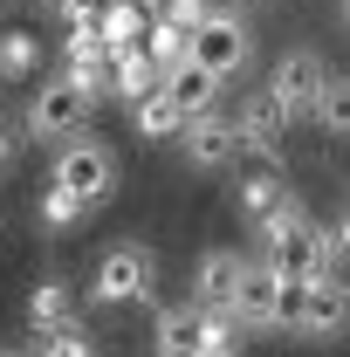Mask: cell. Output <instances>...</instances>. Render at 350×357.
Masks as SVG:
<instances>
[{
    "instance_id": "obj_1",
    "label": "cell",
    "mask_w": 350,
    "mask_h": 357,
    "mask_svg": "<svg viewBox=\"0 0 350 357\" xmlns=\"http://www.w3.org/2000/svg\"><path fill=\"white\" fill-rule=\"evenodd\" d=\"M261 261H275L282 275H303V282H316V275H330V261H337V241H330V227H316L303 213V199L282 213V220L261 234Z\"/></svg>"
},
{
    "instance_id": "obj_2",
    "label": "cell",
    "mask_w": 350,
    "mask_h": 357,
    "mask_svg": "<svg viewBox=\"0 0 350 357\" xmlns=\"http://www.w3.org/2000/svg\"><path fill=\"white\" fill-rule=\"evenodd\" d=\"M234 330H241V316H227V310L172 303V310H158V323H151V351L158 357H199V351L234 344Z\"/></svg>"
},
{
    "instance_id": "obj_3",
    "label": "cell",
    "mask_w": 350,
    "mask_h": 357,
    "mask_svg": "<svg viewBox=\"0 0 350 357\" xmlns=\"http://www.w3.org/2000/svg\"><path fill=\"white\" fill-rule=\"evenodd\" d=\"M268 96L289 110V124H323V96H330V69H323V55H316V48H289V55L275 62Z\"/></svg>"
},
{
    "instance_id": "obj_4",
    "label": "cell",
    "mask_w": 350,
    "mask_h": 357,
    "mask_svg": "<svg viewBox=\"0 0 350 357\" xmlns=\"http://www.w3.org/2000/svg\"><path fill=\"white\" fill-rule=\"evenodd\" d=\"M55 185H69L83 206H103L110 192H117V151L110 144H96V137H69V144H55Z\"/></svg>"
},
{
    "instance_id": "obj_5",
    "label": "cell",
    "mask_w": 350,
    "mask_h": 357,
    "mask_svg": "<svg viewBox=\"0 0 350 357\" xmlns=\"http://www.w3.org/2000/svg\"><path fill=\"white\" fill-rule=\"evenodd\" d=\"M158 289V255L151 248H137V241H124V248H110L103 261H96V275H89V296L96 303H144Z\"/></svg>"
},
{
    "instance_id": "obj_6",
    "label": "cell",
    "mask_w": 350,
    "mask_h": 357,
    "mask_svg": "<svg viewBox=\"0 0 350 357\" xmlns=\"http://www.w3.org/2000/svg\"><path fill=\"white\" fill-rule=\"evenodd\" d=\"M89 110H96V96H89L76 76H62V83H48L35 96V110H28V131L42 137V144H69V137L89 131Z\"/></svg>"
},
{
    "instance_id": "obj_7",
    "label": "cell",
    "mask_w": 350,
    "mask_h": 357,
    "mask_svg": "<svg viewBox=\"0 0 350 357\" xmlns=\"http://www.w3.org/2000/svg\"><path fill=\"white\" fill-rule=\"evenodd\" d=\"M185 158L199 165V172H220V165H234V151H241V117H227V110H199V117H185Z\"/></svg>"
},
{
    "instance_id": "obj_8",
    "label": "cell",
    "mask_w": 350,
    "mask_h": 357,
    "mask_svg": "<svg viewBox=\"0 0 350 357\" xmlns=\"http://www.w3.org/2000/svg\"><path fill=\"white\" fill-rule=\"evenodd\" d=\"M241 282H248V261L234 248H206L199 255V275H192V303L199 310H241Z\"/></svg>"
},
{
    "instance_id": "obj_9",
    "label": "cell",
    "mask_w": 350,
    "mask_h": 357,
    "mask_svg": "<svg viewBox=\"0 0 350 357\" xmlns=\"http://www.w3.org/2000/svg\"><path fill=\"white\" fill-rule=\"evenodd\" d=\"M282 289H289V275L275 261H248V282H241V323L248 330H282Z\"/></svg>"
},
{
    "instance_id": "obj_10",
    "label": "cell",
    "mask_w": 350,
    "mask_h": 357,
    "mask_svg": "<svg viewBox=\"0 0 350 357\" xmlns=\"http://www.w3.org/2000/svg\"><path fill=\"white\" fill-rule=\"evenodd\" d=\"M344 330H350V282L316 275V282H309V303H303V337L330 344V337H344Z\"/></svg>"
},
{
    "instance_id": "obj_11",
    "label": "cell",
    "mask_w": 350,
    "mask_h": 357,
    "mask_svg": "<svg viewBox=\"0 0 350 357\" xmlns=\"http://www.w3.org/2000/svg\"><path fill=\"white\" fill-rule=\"evenodd\" d=\"M192 55H199L206 69H220V76H234V69L248 62V28H241L234 14H206V21L192 28Z\"/></svg>"
},
{
    "instance_id": "obj_12",
    "label": "cell",
    "mask_w": 350,
    "mask_h": 357,
    "mask_svg": "<svg viewBox=\"0 0 350 357\" xmlns=\"http://www.w3.org/2000/svg\"><path fill=\"white\" fill-rule=\"evenodd\" d=\"M234 117H241V151H254V158L275 165V158H282V137H289V110H282L275 96H248Z\"/></svg>"
},
{
    "instance_id": "obj_13",
    "label": "cell",
    "mask_w": 350,
    "mask_h": 357,
    "mask_svg": "<svg viewBox=\"0 0 350 357\" xmlns=\"http://www.w3.org/2000/svg\"><path fill=\"white\" fill-rule=\"evenodd\" d=\"M220 83H227V76H220V69H206L199 55H185V62H172V69H165V89L185 103V117L213 110V103H220Z\"/></svg>"
},
{
    "instance_id": "obj_14",
    "label": "cell",
    "mask_w": 350,
    "mask_h": 357,
    "mask_svg": "<svg viewBox=\"0 0 350 357\" xmlns=\"http://www.w3.org/2000/svg\"><path fill=\"white\" fill-rule=\"evenodd\" d=\"M110 69H117V96H144V89H158L165 83V62L151 55L144 42H124V48H110Z\"/></svg>"
},
{
    "instance_id": "obj_15",
    "label": "cell",
    "mask_w": 350,
    "mask_h": 357,
    "mask_svg": "<svg viewBox=\"0 0 350 357\" xmlns=\"http://www.w3.org/2000/svg\"><path fill=\"white\" fill-rule=\"evenodd\" d=\"M289 206H296V192H289V185H282L275 172H261V178H248V185H241V220H248V227H261V234L282 220Z\"/></svg>"
},
{
    "instance_id": "obj_16",
    "label": "cell",
    "mask_w": 350,
    "mask_h": 357,
    "mask_svg": "<svg viewBox=\"0 0 350 357\" xmlns=\"http://www.w3.org/2000/svg\"><path fill=\"white\" fill-rule=\"evenodd\" d=\"M178 131H185V103H178L165 83L144 89V96H137V137H178Z\"/></svg>"
},
{
    "instance_id": "obj_17",
    "label": "cell",
    "mask_w": 350,
    "mask_h": 357,
    "mask_svg": "<svg viewBox=\"0 0 350 357\" xmlns=\"http://www.w3.org/2000/svg\"><path fill=\"white\" fill-rule=\"evenodd\" d=\"M151 21H158V14H151L144 0H110V7H103V21H96V35H103L110 48H124V42H144V35H151Z\"/></svg>"
},
{
    "instance_id": "obj_18",
    "label": "cell",
    "mask_w": 350,
    "mask_h": 357,
    "mask_svg": "<svg viewBox=\"0 0 350 357\" xmlns=\"http://www.w3.org/2000/svg\"><path fill=\"white\" fill-rule=\"evenodd\" d=\"M62 323H76V303H69V289H62V282H42V289H35V303H28V330L42 337V330H62Z\"/></svg>"
},
{
    "instance_id": "obj_19",
    "label": "cell",
    "mask_w": 350,
    "mask_h": 357,
    "mask_svg": "<svg viewBox=\"0 0 350 357\" xmlns=\"http://www.w3.org/2000/svg\"><path fill=\"white\" fill-rule=\"evenodd\" d=\"M83 213H89L83 199H76L69 185H55V178H48V192H42V227H55V234H62V227H76Z\"/></svg>"
},
{
    "instance_id": "obj_20",
    "label": "cell",
    "mask_w": 350,
    "mask_h": 357,
    "mask_svg": "<svg viewBox=\"0 0 350 357\" xmlns=\"http://www.w3.org/2000/svg\"><path fill=\"white\" fill-rule=\"evenodd\" d=\"M35 357H96V344H89L83 323H62V330H42V351Z\"/></svg>"
},
{
    "instance_id": "obj_21",
    "label": "cell",
    "mask_w": 350,
    "mask_h": 357,
    "mask_svg": "<svg viewBox=\"0 0 350 357\" xmlns=\"http://www.w3.org/2000/svg\"><path fill=\"white\" fill-rule=\"evenodd\" d=\"M35 55H42L35 35H21V28H14V35H0V76H28V69H35Z\"/></svg>"
},
{
    "instance_id": "obj_22",
    "label": "cell",
    "mask_w": 350,
    "mask_h": 357,
    "mask_svg": "<svg viewBox=\"0 0 350 357\" xmlns=\"http://www.w3.org/2000/svg\"><path fill=\"white\" fill-rule=\"evenodd\" d=\"M323 131L350 137V83H337V76H330V96H323Z\"/></svg>"
},
{
    "instance_id": "obj_23",
    "label": "cell",
    "mask_w": 350,
    "mask_h": 357,
    "mask_svg": "<svg viewBox=\"0 0 350 357\" xmlns=\"http://www.w3.org/2000/svg\"><path fill=\"white\" fill-rule=\"evenodd\" d=\"M330 241H337V255H350V206L337 213V220H330Z\"/></svg>"
},
{
    "instance_id": "obj_24",
    "label": "cell",
    "mask_w": 350,
    "mask_h": 357,
    "mask_svg": "<svg viewBox=\"0 0 350 357\" xmlns=\"http://www.w3.org/2000/svg\"><path fill=\"white\" fill-rule=\"evenodd\" d=\"M199 357H241V351H234V344H220V351H199Z\"/></svg>"
},
{
    "instance_id": "obj_25",
    "label": "cell",
    "mask_w": 350,
    "mask_h": 357,
    "mask_svg": "<svg viewBox=\"0 0 350 357\" xmlns=\"http://www.w3.org/2000/svg\"><path fill=\"white\" fill-rule=\"evenodd\" d=\"M0 165H7V131H0Z\"/></svg>"
},
{
    "instance_id": "obj_26",
    "label": "cell",
    "mask_w": 350,
    "mask_h": 357,
    "mask_svg": "<svg viewBox=\"0 0 350 357\" xmlns=\"http://www.w3.org/2000/svg\"><path fill=\"white\" fill-rule=\"evenodd\" d=\"M144 7H151V14H158V0H144Z\"/></svg>"
},
{
    "instance_id": "obj_27",
    "label": "cell",
    "mask_w": 350,
    "mask_h": 357,
    "mask_svg": "<svg viewBox=\"0 0 350 357\" xmlns=\"http://www.w3.org/2000/svg\"><path fill=\"white\" fill-rule=\"evenodd\" d=\"M344 21H350V0H344Z\"/></svg>"
},
{
    "instance_id": "obj_28",
    "label": "cell",
    "mask_w": 350,
    "mask_h": 357,
    "mask_svg": "<svg viewBox=\"0 0 350 357\" xmlns=\"http://www.w3.org/2000/svg\"><path fill=\"white\" fill-rule=\"evenodd\" d=\"M248 7H261V0H248Z\"/></svg>"
},
{
    "instance_id": "obj_29",
    "label": "cell",
    "mask_w": 350,
    "mask_h": 357,
    "mask_svg": "<svg viewBox=\"0 0 350 357\" xmlns=\"http://www.w3.org/2000/svg\"><path fill=\"white\" fill-rule=\"evenodd\" d=\"M42 7H55V0H42Z\"/></svg>"
}]
</instances>
